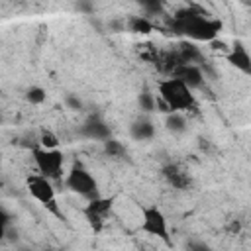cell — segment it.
<instances>
[{
    "instance_id": "cell-1",
    "label": "cell",
    "mask_w": 251,
    "mask_h": 251,
    "mask_svg": "<svg viewBox=\"0 0 251 251\" xmlns=\"http://www.w3.org/2000/svg\"><path fill=\"white\" fill-rule=\"evenodd\" d=\"M171 27L176 33L186 35L188 39L210 43L212 39H216L220 35L224 22L220 18H212L208 12H204L198 6H188V8L178 10L173 16Z\"/></svg>"
},
{
    "instance_id": "cell-2",
    "label": "cell",
    "mask_w": 251,
    "mask_h": 251,
    "mask_svg": "<svg viewBox=\"0 0 251 251\" xmlns=\"http://www.w3.org/2000/svg\"><path fill=\"white\" fill-rule=\"evenodd\" d=\"M157 96L167 112H188L196 108V98L192 88H188L180 78L167 76L157 84Z\"/></svg>"
},
{
    "instance_id": "cell-3",
    "label": "cell",
    "mask_w": 251,
    "mask_h": 251,
    "mask_svg": "<svg viewBox=\"0 0 251 251\" xmlns=\"http://www.w3.org/2000/svg\"><path fill=\"white\" fill-rule=\"evenodd\" d=\"M25 188L29 192V196L33 200H37L47 212H51L53 216L57 218H63L61 210H59V204H57V194H55V188H53V180L35 173V175H27L25 178Z\"/></svg>"
},
{
    "instance_id": "cell-4",
    "label": "cell",
    "mask_w": 251,
    "mask_h": 251,
    "mask_svg": "<svg viewBox=\"0 0 251 251\" xmlns=\"http://www.w3.org/2000/svg\"><path fill=\"white\" fill-rule=\"evenodd\" d=\"M31 159L37 167V173L51 178L59 180L63 176V167H65V153L55 147V149H45L41 145H35L31 149Z\"/></svg>"
},
{
    "instance_id": "cell-5",
    "label": "cell",
    "mask_w": 251,
    "mask_h": 251,
    "mask_svg": "<svg viewBox=\"0 0 251 251\" xmlns=\"http://www.w3.org/2000/svg\"><path fill=\"white\" fill-rule=\"evenodd\" d=\"M65 186L71 192H75V194H78V196H82L86 200H90V198L100 194L96 176L84 165H80V163H75L71 167V171L65 176Z\"/></svg>"
},
{
    "instance_id": "cell-6",
    "label": "cell",
    "mask_w": 251,
    "mask_h": 251,
    "mask_svg": "<svg viewBox=\"0 0 251 251\" xmlns=\"http://www.w3.org/2000/svg\"><path fill=\"white\" fill-rule=\"evenodd\" d=\"M139 229L147 235H153L161 239L165 245H171V233H169V222L165 212L157 204H147L141 208V224Z\"/></svg>"
},
{
    "instance_id": "cell-7",
    "label": "cell",
    "mask_w": 251,
    "mask_h": 251,
    "mask_svg": "<svg viewBox=\"0 0 251 251\" xmlns=\"http://www.w3.org/2000/svg\"><path fill=\"white\" fill-rule=\"evenodd\" d=\"M114 208V198H108V196H94L86 202V206L82 208V216L84 220L88 222V226L94 229V231H100L106 224V218L110 216Z\"/></svg>"
},
{
    "instance_id": "cell-8",
    "label": "cell",
    "mask_w": 251,
    "mask_h": 251,
    "mask_svg": "<svg viewBox=\"0 0 251 251\" xmlns=\"http://www.w3.org/2000/svg\"><path fill=\"white\" fill-rule=\"evenodd\" d=\"M226 61L237 71H241L243 75H251V57L241 39H235L233 45L226 51Z\"/></svg>"
},
{
    "instance_id": "cell-9",
    "label": "cell",
    "mask_w": 251,
    "mask_h": 251,
    "mask_svg": "<svg viewBox=\"0 0 251 251\" xmlns=\"http://www.w3.org/2000/svg\"><path fill=\"white\" fill-rule=\"evenodd\" d=\"M171 76L180 78L192 90L194 88H200L202 82H204V75H202L200 67L194 65V63H178V65H175L173 71H171Z\"/></svg>"
},
{
    "instance_id": "cell-10",
    "label": "cell",
    "mask_w": 251,
    "mask_h": 251,
    "mask_svg": "<svg viewBox=\"0 0 251 251\" xmlns=\"http://www.w3.org/2000/svg\"><path fill=\"white\" fill-rule=\"evenodd\" d=\"M80 133H82L84 137H88V139H100V141H104L106 137H110V127H108L106 122H102L98 116H90V118L82 124Z\"/></svg>"
},
{
    "instance_id": "cell-11",
    "label": "cell",
    "mask_w": 251,
    "mask_h": 251,
    "mask_svg": "<svg viewBox=\"0 0 251 251\" xmlns=\"http://www.w3.org/2000/svg\"><path fill=\"white\" fill-rule=\"evenodd\" d=\"M163 176L167 178L169 184H173V186L178 188V190H184V188H188V184H190L188 173H186L180 165H175V163L163 167Z\"/></svg>"
},
{
    "instance_id": "cell-12",
    "label": "cell",
    "mask_w": 251,
    "mask_h": 251,
    "mask_svg": "<svg viewBox=\"0 0 251 251\" xmlns=\"http://www.w3.org/2000/svg\"><path fill=\"white\" fill-rule=\"evenodd\" d=\"M129 135H131L133 139H137V141L151 139V137L155 135V126H153V122H149V120H145V118H139V120H135V122L131 124Z\"/></svg>"
},
{
    "instance_id": "cell-13",
    "label": "cell",
    "mask_w": 251,
    "mask_h": 251,
    "mask_svg": "<svg viewBox=\"0 0 251 251\" xmlns=\"http://www.w3.org/2000/svg\"><path fill=\"white\" fill-rule=\"evenodd\" d=\"M126 27L129 33H141V35H147L155 29V24L145 18V16H131L127 22H126Z\"/></svg>"
},
{
    "instance_id": "cell-14",
    "label": "cell",
    "mask_w": 251,
    "mask_h": 251,
    "mask_svg": "<svg viewBox=\"0 0 251 251\" xmlns=\"http://www.w3.org/2000/svg\"><path fill=\"white\" fill-rule=\"evenodd\" d=\"M102 143H104V151H106V155H110V157H114V159H120V157L126 155V147H124V143H120L118 139L106 137Z\"/></svg>"
},
{
    "instance_id": "cell-15",
    "label": "cell",
    "mask_w": 251,
    "mask_h": 251,
    "mask_svg": "<svg viewBox=\"0 0 251 251\" xmlns=\"http://www.w3.org/2000/svg\"><path fill=\"white\" fill-rule=\"evenodd\" d=\"M45 98H47V92H45L43 86L33 84V86H29V88L25 90V100H27L29 104H43Z\"/></svg>"
},
{
    "instance_id": "cell-16",
    "label": "cell",
    "mask_w": 251,
    "mask_h": 251,
    "mask_svg": "<svg viewBox=\"0 0 251 251\" xmlns=\"http://www.w3.org/2000/svg\"><path fill=\"white\" fill-rule=\"evenodd\" d=\"M165 124L171 131H182L184 126H186V120H184L182 112H169V118H167Z\"/></svg>"
},
{
    "instance_id": "cell-17",
    "label": "cell",
    "mask_w": 251,
    "mask_h": 251,
    "mask_svg": "<svg viewBox=\"0 0 251 251\" xmlns=\"http://www.w3.org/2000/svg\"><path fill=\"white\" fill-rule=\"evenodd\" d=\"M39 145L45 147V149H55V147H59V137H57V133L51 131V129H41V131H39Z\"/></svg>"
},
{
    "instance_id": "cell-18",
    "label": "cell",
    "mask_w": 251,
    "mask_h": 251,
    "mask_svg": "<svg viewBox=\"0 0 251 251\" xmlns=\"http://www.w3.org/2000/svg\"><path fill=\"white\" fill-rule=\"evenodd\" d=\"M139 106H141L143 112H153V110L157 108V98H155L151 92H143V94L139 96Z\"/></svg>"
},
{
    "instance_id": "cell-19",
    "label": "cell",
    "mask_w": 251,
    "mask_h": 251,
    "mask_svg": "<svg viewBox=\"0 0 251 251\" xmlns=\"http://www.w3.org/2000/svg\"><path fill=\"white\" fill-rule=\"evenodd\" d=\"M145 12H149V14H155V12H159L161 10V0H135Z\"/></svg>"
},
{
    "instance_id": "cell-20",
    "label": "cell",
    "mask_w": 251,
    "mask_h": 251,
    "mask_svg": "<svg viewBox=\"0 0 251 251\" xmlns=\"http://www.w3.org/2000/svg\"><path fill=\"white\" fill-rule=\"evenodd\" d=\"M8 226H10V214L4 210V206L0 204V239H4L6 231H8Z\"/></svg>"
},
{
    "instance_id": "cell-21",
    "label": "cell",
    "mask_w": 251,
    "mask_h": 251,
    "mask_svg": "<svg viewBox=\"0 0 251 251\" xmlns=\"http://www.w3.org/2000/svg\"><path fill=\"white\" fill-rule=\"evenodd\" d=\"M67 102H69L73 108H80V100H76V98H73V96H69V98H67Z\"/></svg>"
},
{
    "instance_id": "cell-22",
    "label": "cell",
    "mask_w": 251,
    "mask_h": 251,
    "mask_svg": "<svg viewBox=\"0 0 251 251\" xmlns=\"http://www.w3.org/2000/svg\"><path fill=\"white\" fill-rule=\"evenodd\" d=\"M0 122H2V114H0Z\"/></svg>"
}]
</instances>
